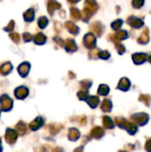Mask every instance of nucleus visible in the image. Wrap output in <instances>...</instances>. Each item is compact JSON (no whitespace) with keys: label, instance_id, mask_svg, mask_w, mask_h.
I'll return each mask as SVG.
<instances>
[{"label":"nucleus","instance_id":"obj_1","mask_svg":"<svg viewBox=\"0 0 151 152\" xmlns=\"http://www.w3.org/2000/svg\"><path fill=\"white\" fill-rule=\"evenodd\" d=\"M116 122L118 125V126L126 129L128 133H130L131 134H134L137 132V126L134 124H132L124 118H117Z\"/></svg>","mask_w":151,"mask_h":152},{"label":"nucleus","instance_id":"obj_2","mask_svg":"<svg viewBox=\"0 0 151 152\" xmlns=\"http://www.w3.org/2000/svg\"><path fill=\"white\" fill-rule=\"evenodd\" d=\"M132 119L134 121L135 124H138L139 126H144L149 120V116L144 113L134 114L132 116Z\"/></svg>","mask_w":151,"mask_h":152},{"label":"nucleus","instance_id":"obj_3","mask_svg":"<svg viewBox=\"0 0 151 152\" xmlns=\"http://www.w3.org/2000/svg\"><path fill=\"white\" fill-rule=\"evenodd\" d=\"M104 134V131L102 130V128L97 126L95 128H93L92 130V133H91V135L93 138H95V139H100L103 136Z\"/></svg>","mask_w":151,"mask_h":152},{"label":"nucleus","instance_id":"obj_4","mask_svg":"<svg viewBox=\"0 0 151 152\" xmlns=\"http://www.w3.org/2000/svg\"><path fill=\"white\" fill-rule=\"evenodd\" d=\"M80 136V133L76 128H70L69 132V139L70 141H77Z\"/></svg>","mask_w":151,"mask_h":152},{"label":"nucleus","instance_id":"obj_5","mask_svg":"<svg viewBox=\"0 0 151 152\" xmlns=\"http://www.w3.org/2000/svg\"><path fill=\"white\" fill-rule=\"evenodd\" d=\"M16 140V134L14 131L11 130V129H7V133H6V141L9 143H12L14 142Z\"/></svg>","mask_w":151,"mask_h":152},{"label":"nucleus","instance_id":"obj_6","mask_svg":"<svg viewBox=\"0 0 151 152\" xmlns=\"http://www.w3.org/2000/svg\"><path fill=\"white\" fill-rule=\"evenodd\" d=\"M43 119L41 118H37L36 120H34L31 124H30V128L32 129V130H36V129H38L39 127H41L42 126V125H43Z\"/></svg>","mask_w":151,"mask_h":152},{"label":"nucleus","instance_id":"obj_7","mask_svg":"<svg viewBox=\"0 0 151 152\" xmlns=\"http://www.w3.org/2000/svg\"><path fill=\"white\" fill-rule=\"evenodd\" d=\"M103 125L108 129H112L115 126L113 120L109 117H103Z\"/></svg>","mask_w":151,"mask_h":152},{"label":"nucleus","instance_id":"obj_8","mask_svg":"<svg viewBox=\"0 0 151 152\" xmlns=\"http://www.w3.org/2000/svg\"><path fill=\"white\" fill-rule=\"evenodd\" d=\"M17 130H18V133H20V134H23L26 132V126L22 122H20L17 126Z\"/></svg>","mask_w":151,"mask_h":152},{"label":"nucleus","instance_id":"obj_9","mask_svg":"<svg viewBox=\"0 0 151 152\" xmlns=\"http://www.w3.org/2000/svg\"><path fill=\"white\" fill-rule=\"evenodd\" d=\"M50 128H51L52 133L53 134H55V133H57V132L60 131V129L61 128V126H60V125H52L50 126Z\"/></svg>","mask_w":151,"mask_h":152},{"label":"nucleus","instance_id":"obj_10","mask_svg":"<svg viewBox=\"0 0 151 152\" xmlns=\"http://www.w3.org/2000/svg\"><path fill=\"white\" fill-rule=\"evenodd\" d=\"M145 149L148 152H151V139L149 140L145 144Z\"/></svg>","mask_w":151,"mask_h":152},{"label":"nucleus","instance_id":"obj_11","mask_svg":"<svg viewBox=\"0 0 151 152\" xmlns=\"http://www.w3.org/2000/svg\"><path fill=\"white\" fill-rule=\"evenodd\" d=\"M74 152H83V147H80V148H77Z\"/></svg>","mask_w":151,"mask_h":152},{"label":"nucleus","instance_id":"obj_12","mask_svg":"<svg viewBox=\"0 0 151 152\" xmlns=\"http://www.w3.org/2000/svg\"><path fill=\"white\" fill-rule=\"evenodd\" d=\"M53 152H63V151H62V149H61V148H56V149L53 151Z\"/></svg>","mask_w":151,"mask_h":152},{"label":"nucleus","instance_id":"obj_13","mask_svg":"<svg viewBox=\"0 0 151 152\" xmlns=\"http://www.w3.org/2000/svg\"><path fill=\"white\" fill-rule=\"evenodd\" d=\"M119 152H125V151H119Z\"/></svg>","mask_w":151,"mask_h":152}]
</instances>
